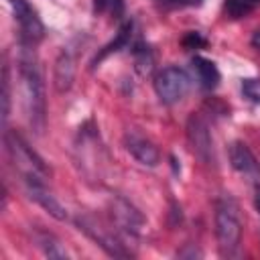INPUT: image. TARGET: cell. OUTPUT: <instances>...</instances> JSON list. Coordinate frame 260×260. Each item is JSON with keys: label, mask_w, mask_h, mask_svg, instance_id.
<instances>
[{"label": "cell", "mask_w": 260, "mask_h": 260, "mask_svg": "<svg viewBox=\"0 0 260 260\" xmlns=\"http://www.w3.org/2000/svg\"><path fill=\"white\" fill-rule=\"evenodd\" d=\"M6 148H8V154H10L12 162H14V167L22 175L26 187L45 185V173H47V169H45L43 160L30 150V146L18 134L6 132Z\"/></svg>", "instance_id": "2"}, {"label": "cell", "mask_w": 260, "mask_h": 260, "mask_svg": "<svg viewBox=\"0 0 260 260\" xmlns=\"http://www.w3.org/2000/svg\"><path fill=\"white\" fill-rule=\"evenodd\" d=\"M223 6L230 18H242V16H248L254 8H258L260 0H225Z\"/></svg>", "instance_id": "13"}, {"label": "cell", "mask_w": 260, "mask_h": 260, "mask_svg": "<svg viewBox=\"0 0 260 260\" xmlns=\"http://www.w3.org/2000/svg\"><path fill=\"white\" fill-rule=\"evenodd\" d=\"M230 160H232V167L240 173H250L256 169L254 154L244 142H234L230 146Z\"/></svg>", "instance_id": "10"}, {"label": "cell", "mask_w": 260, "mask_h": 260, "mask_svg": "<svg viewBox=\"0 0 260 260\" xmlns=\"http://www.w3.org/2000/svg\"><path fill=\"white\" fill-rule=\"evenodd\" d=\"M215 236L219 250L223 254H232L242 238V221L238 213V205L232 197H221L215 205Z\"/></svg>", "instance_id": "3"}, {"label": "cell", "mask_w": 260, "mask_h": 260, "mask_svg": "<svg viewBox=\"0 0 260 260\" xmlns=\"http://www.w3.org/2000/svg\"><path fill=\"white\" fill-rule=\"evenodd\" d=\"M10 8H12V14H14V20L18 22L20 26V37H22V43L26 47L35 45L37 41L43 39V22L37 14V10L28 4V0H8Z\"/></svg>", "instance_id": "5"}, {"label": "cell", "mask_w": 260, "mask_h": 260, "mask_svg": "<svg viewBox=\"0 0 260 260\" xmlns=\"http://www.w3.org/2000/svg\"><path fill=\"white\" fill-rule=\"evenodd\" d=\"M39 246L45 250V254H47L49 258H67V252H65L51 236H47V234H43V236L39 238Z\"/></svg>", "instance_id": "15"}, {"label": "cell", "mask_w": 260, "mask_h": 260, "mask_svg": "<svg viewBox=\"0 0 260 260\" xmlns=\"http://www.w3.org/2000/svg\"><path fill=\"white\" fill-rule=\"evenodd\" d=\"M24 47L20 55V79H22V91H24V104L28 112V120L35 126L37 132H43L45 128V89L43 79L37 67V61Z\"/></svg>", "instance_id": "1"}, {"label": "cell", "mask_w": 260, "mask_h": 260, "mask_svg": "<svg viewBox=\"0 0 260 260\" xmlns=\"http://www.w3.org/2000/svg\"><path fill=\"white\" fill-rule=\"evenodd\" d=\"M156 4L165 6V8H179L185 4H199V0H154Z\"/></svg>", "instance_id": "17"}, {"label": "cell", "mask_w": 260, "mask_h": 260, "mask_svg": "<svg viewBox=\"0 0 260 260\" xmlns=\"http://www.w3.org/2000/svg\"><path fill=\"white\" fill-rule=\"evenodd\" d=\"M187 138L191 144V150L205 162L213 160V144H211V136L209 130L205 126V122L199 116H191L187 122Z\"/></svg>", "instance_id": "6"}, {"label": "cell", "mask_w": 260, "mask_h": 260, "mask_svg": "<svg viewBox=\"0 0 260 260\" xmlns=\"http://www.w3.org/2000/svg\"><path fill=\"white\" fill-rule=\"evenodd\" d=\"M93 10L98 14L120 16L124 12V0H93Z\"/></svg>", "instance_id": "14"}, {"label": "cell", "mask_w": 260, "mask_h": 260, "mask_svg": "<svg viewBox=\"0 0 260 260\" xmlns=\"http://www.w3.org/2000/svg\"><path fill=\"white\" fill-rule=\"evenodd\" d=\"M189 75L179 67H165L154 77V91L162 104H177L189 91Z\"/></svg>", "instance_id": "4"}, {"label": "cell", "mask_w": 260, "mask_h": 260, "mask_svg": "<svg viewBox=\"0 0 260 260\" xmlns=\"http://www.w3.org/2000/svg\"><path fill=\"white\" fill-rule=\"evenodd\" d=\"M124 142H126V148H128V152L138 160V162H142V165H148V167H154L156 162H158V158H160V154H158V150H156V146L148 140V138H144L142 134H136V132H128L126 134V138H124Z\"/></svg>", "instance_id": "7"}, {"label": "cell", "mask_w": 260, "mask_h": 260, "mask_svg": "<svg viewBox=\"0 0 260 260\" xmlns=\"http://www.w3.org/2000/svg\"><path fill=\"white\" fill-rule=\"evenodd\" d=\"M71 79H73V65H71V59H69L67 55H61L59 61H57V67H55V85H57V89H59V91L69 89Z\"/></svg>", "instance_id": "12"}, {"label": "cell", "mask_w": 260, "mask_h": 260, "mask_svg": "<svg viewBox=\"0 0 260 260\" xmlns=\"http://www.w3.org/2000/svg\"><path fill=\"white\" fill-rule=\"evenodd\" d=\"M191 65H193V69H195V73H197V77L205 89H213L219 83V71H217L213 61L197 55V57H193Z\"/></svg>", "instance_id": "9"}, {"label": "cell", "mask_w": 260, "mask_h": 260, "mask_svg": "<svg viewBox=\"0 0 260 260\" xmlns=\"http://www.w3.org/2000/svg\"><path fill=\"white\" fill-rule=\"evenodd\" d=\"M242 93H244L250 102L260 104V79H256V77L244 79V81H242Z\"/></svg>", "instance_id": "16"}, {"label": "cell", "mask_w": 260, "mask_h": 260, "mask_svg": "<svg viewBox=\"0 0 260 260\" xmlns=\"http://www.w3.org/2000/svg\"><path fill=\"white\" fill-rule=\"evenodd\" d=\"M26 191H28V195H30L39 205H43L53 217H57V219H65V217H67V211L63 209V205L47 191L45 185H32V187H26Z\"/></svg>", "instance_id": "8"}, {"label": "cell", "mask_w": 260, "mask_h": 260, "mask_svg": "<svg viewBox=\"0 0 260 260\" xmlns=\"http://www.w3.org/2000/svg\"><path fill=\"white\" fill-rule=\"evenodd\" d=\"M256 209L260 211V187L256 189Z\"/></svg>", "instance_id": "18"}, {"label": "cell", "mask_w": 260, "mask_h": 260, "mask_svg": "<svg viewBox=\"0 0 260 260\" xmlns=\"http://www.w3.org/2000/svg\"><path fill=\"white\" fill-rule=\"evenodd\" d=\"M130 35H132V22H124L122 24V28L118 30V35H116V39L110 43V45H106L98 55H95V59L91 61V65H95V63H100L104 57H108L110 53H116V51H120V49H124L128 43H130Z\"/></svg>", "instance_id": "11"}]
</instances>
